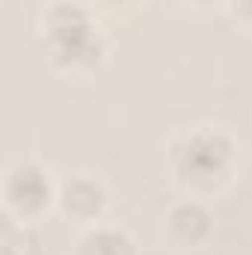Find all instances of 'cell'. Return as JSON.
Returning a JSON list of instances; mask_svg holds the SVG:
<instances>
[{
    "mask_svg": "<svg viewBox=\"0 0 252 255\" xmlns=\"http://www.w3.org/2000/svg\"><path fill=\"white\" fill-rule=\"evenodd\" d=\"M48 181L42 175V169H36L33 163H18L12 172H9V181H6V199L12 208L18 211H36L45 205L48 199Z\"/></svg>",
    "mask_w": 252,
    "mask_h": 255,
    "instance_id": "obj_3",
    "label": "cell"
},
{
    "mask_svg": "<svg viewBox=\"0 0 252 255\" xmlns=\"http://www.w3.org/2000/svg\"><path fill=\"white\" fill-rule=\"evenodd\" d=\"M226 160H229V142L211 130L187 136V142L178 148L181 172H187L190 178H214L223 172Z\"/></svg>",
    "mask_w": 252,
    "mask_h": 255,
    "instance_id": "obj_2",
    "label": "cell"
},
{
    "mask_svg": "<svg viewBox=\"0 0 252 255\" xmlns=\"http://www.w3.org/2000/svg\"><path fill=\"white\" fill-rule=\"evenodd\" d=\"M51 39L57 45V57L80 60L92 54V27L77 3H57L51 9Z\"/></svg>",
    "mask_w": 252,
    "mask_h": 255,
    "instance_id": "obj_1",
    "label": "cell"
},
{
    "mask_svg": "<svg viewBox=\"0 0 252 255\" xmlns=\"http://www.w3.org/2000/svg\"><path fill=\"white\" fill-rule=\"evenodd\" d=\"M238 9H241L244 15H250V18H252V0H238Z\"/></svg>",
    "mask_w": 252,
    "mask_h": 255,
    "instance_id": "obj_7",
    "label": "cell"
},
{
    "mask_svg": "<svg viewBox=\"0 0 252 255\" xmlns=\"http://www.w3.org/2000/svg\"><path fill=\"white\" fill-rule=\"evenodd\" d=\"M80 247H83V255H130V241L113 229H98L86 235Z\"/></svg>",
    "mask_w": 252,
    "mask_h": 255,
    "instance_id": "obj_6",
    "label": "cell"
},
{
    "mask_svg": "<svg viewBox=\"0 0 252 255\" xmlns=\"http://www.w3.org/2000/svg\"><path fill=\"white\" fill-rule=\"evenodd\" d=\"M63 205L68 214H77V217H89L101 208V190L98 184L86 181V178H77L71 181L63 193Z\"/></svg>",
    "mask_w": 252,
    "mask_h": 255,
    "instance_id": "obj_5",
    "label": "cell"
},
{
    "mask_svg": "<svg viewBox=\"0 0 252 255\" xmlns=\"http://www.w3.org/2000/svg\"><path fill=\"white\" fill-rule=\"evenodd\" d=\"M169 223H172V232L178 238L190 241V244L199 241V238H205L208 229H211V217L205 214L202 205H181V208H175L172 217H169Z\"/></svg>",
    "mask_w": 252,
    "mask_h": 255,
    "instance_id": "obj_4",
    "label": "cell"
},
{
    "mask_svg": "<svg viewBox=\"0 0 252 255\" xmlns=\"http://www.w3.org/2000/svg\"><path fill=\"white\" fill-rule=\"evenodd\" d=\"M116 3H122V0H116Z\"/></svg>",
    "mask_w": 252,
    "mask_h": 255,
    "instance_id": "obj_8",
    "label": "cell"
}]
</instances>
